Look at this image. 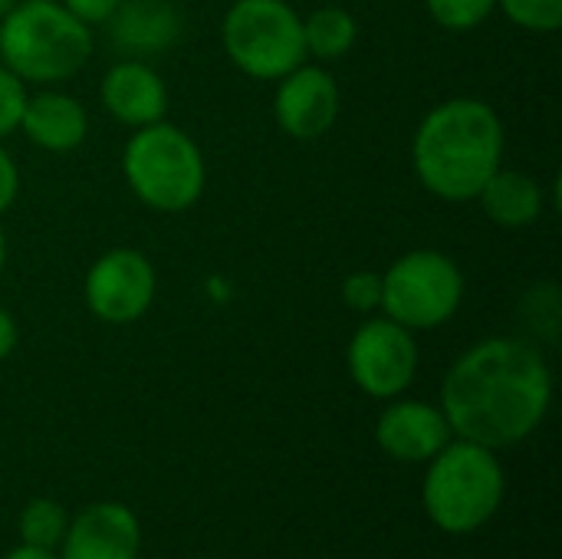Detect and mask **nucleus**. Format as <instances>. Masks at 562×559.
<instances>
[{"mask_svg": "<svg viewBox=\"0 0 562 559\" xmlns=\"http://www.w3.org/2000/svg\"><path fill=\"white\" fill-rule=\"evenodd\" d=\"M553 372L540 346L517 336L474 343L448 369L441 412L451 432L491 451L530 438L550 412Z\"/></svg>", "mask_w": 562, "mask_h": 559, "instance_id": "obj_1", "label": "nucleus"}, {"mask_svg": "<svg viewBox=\"0 0 562 559\" xmlns=\"http://www.w3.org/2000/svg\"><path fill=\"white\" fill-rule=\"evenodd\" d=\"M504 119L477 96L438 102L425 112L412 138V165L422 188L451 204L474 201L504 165Z\"/></svg>", "mask_w": 562, "mask_h": 559, "instance_id": "obj_2", "label": "nucleus"}, {"mask_svg": "<svg viewBox=\"0 0 562 559\" xmlns=\"http://www.w3.org/2000/svg\"><path fill=\"white\" fill-rule=\"evenodd\" d=\"M92 26L59 0H16L0 20V63L26 86L72 79L92 56Z\"/></svg>", "mask_w": 562, "mask_h": 559, "instance_id": "obj_3", "label": "nucleus"}, {"mask_svg": "<svg viewBox=\"0 0 562 559\" xmlns=\"http://www.w3.org/2000/svg\"><path fill=\"white\" fill-rule=\"evenodd\" d=\"M122 175L128 191L158 214L194 208L207 185L201 145L171 122H151L132 132L122 148Z\"/></svg>", "mask_w": 562, "mask_h": 559, "instance_id": "obj_4", "label": "nucleus"}, {"mask_svg": "<svg viewBox=\"0 0 562 559\" xmlns=\"http://www.w3.org/2000/svg\"><path fill=\"white\" fill-rule=\"evenodd\" d=\"M422 501L431 524L445 534H474L504 501V468L484 445L448 441L431 458Z\"/></svg>", "mask_w": 562, "mask_h": 559, "instance_id": "obj_5", "label": "nucleus"}, {"mask_svg": "<svg viewBox=\"0 0 562 559\" xmlns=\"http://www.w3.org/2000/svg\"><path fill=\"white\" fill-rule=\"evenodd\" d=\"M227 59L250 79L277 82L306 63L303 16L290 0H234L221 20Z\"/></svg>", "mask_w": 562, "mask_h": 559, "instance_id": "obj_6", "label": "nucleus"}, {"mask_svg": "<svg viewBox=\"0 0 562 559\" xmlns=\"http://www.w3.org/2000/svg\"><path fill=\"white\" fill-rule=\"evenodd\" d=\"M464 303L461 264L435 247H418L395 257L382 273V316L405 329H438L454 320Z\"/></svg>", "mask_w": 562, "mask_h": 559, "instance_id": "obj_7", "label": "nucleus"}, {"mask_svg": "<svg viewBox=\"0 0 562 559\" xmlns=\"http://www.w3.org/2000/svg\"><path fill=\"white\" fill-rule=\"evenodd\" d=\"M346 366L366 395L398 399L418 372L415 333L389 316H369L349 339Z\"/></svg>", "mask_w": 562, "mask_h": 559, "instance_id": "obj_8", "label": "nucleus"}, {"mask_svg": "<svg viewBox=\"0 0 562 559\" xmlns=\"http://www.w3.org/2000/svg\"><path fill=\"white\" fill-rule=\"evenodd\" d=\"M158 293L155 264L135 247H112L92 260L82 297L89 313L105 326H132L138 323Z\"/></svg>", "mask_w": 562, "mask_h": 559, "instance_id": "obj_9", "label": "nucleus"}, {"mask_svg": "<svg viewBox=\"0 0 562 559\" xmlns=\"http://www.w3.org/2000/svg\"><path fill=\"white\" fill-rule=\"evenodd\" d=\"M339 86L336 76L323 63H300L286 76L277 79L273 92V119L296 142L323 138L339 119Z\"/></svg>", "mask_w": 562, "mask_h": 559, "instance_id": "obj_10", "label": "nucleus"}, {"mask_svg": "<svg viewBox=\"0 0 562 559\" xmlns=\"http://www.w3.org/2000/svg\"><path fill=\"white\" fill-rule=\"evenodd\" d=\"M99 99L102 109L128 128L161 122L168 112V86L161 72L148 59H132V56L105 69L99 82Z\"/></svg>", "mask_w": 562, "mask_h": 559, "instance_id": "obj_11", "label": "nucleus"}, {"mask_svg": "<svg viewBox=\"0 0 562 559\" xmlns=\"http://www.w3.org/2000/svg\"><path fill=\"white\" fill-rule=\"evenodd\" d=\"M451 425L441 409L428 402H392L375 425V441L379 448L395 458V461H431L448 441H451Z\"/></svg>", "mask_w": 562, "mask_h": 559, "instance_id": "obj_12", "label": "nucleus"}, {"mask_svg": "<svg viewBox=\"0 0 562 559\" xmlns=\"http://www.w3.org/2000/svg\"><path fill=\"white\" fill-rule=\"evenodd\" d=\"M119 53L148 59L168 53L184 30V16L175 0H122L102 23Z\"/></svg>", "mask_w": 562, "mask_h": 559, "instance_id": "obj_13", "label": "nucleus"}, {"mask_svg": "<svg viewBox=\"0 0 562 559\" xmlns=\"http://www.w3.org/2000/svg\"><path fill=\"white\" fill-rule=\"evenodd\" d=\"M142 530L128 507L92 504L63 537V559H138Z\"/></svg>", "mask_w": 562, "mask_h": 559, "instance_id": "obj_14", "label": "nucleus"}, {"mask_svg": "<svg viewBox=\"0 0 562 559\" xmlns=\"http://www.w3.org/2000/svg\"><path fill=\"white\" fill-rule=\"evenodd\" d=\"M16 128L26 135L30 145L53 155H66L89 138V112L76 96L43 86L36 92H26Z\"/></svg>", "mask_w": 562, "mask_h": 559, "instance_id": "obj_15", "label": "nucleus"}, {"mask_svg": "<svg viewBox=\"0 0 562 559\" xmlns=\"http://www.w3.org/2000/svg\"><path fill=\"white\" fill-rule=\"evenodd\" d=\"M484 211V217L497 227L507 231H520L530 227L543 217L547 211V191L543 185L527 175V171H514V168H497L487 185L481 188V194L474 198Z\"/></svg>", "mask_w": 562, "mask_h": 559, "instance_id": "obj_16", "label": "nucleus"}, {"mask_svg": "<svg viewBox=\"0 0 562 559\" xmlns=\"http://www.w3.org/2000/svg\"><path fill=\"white\" fill-rule=\"evenodd\" d=\"M359 40V20L339 7V3H326L316 7L310 16H303V46L306 56L319 59V63H336L342 59Z\"/></svg>", "mask_w": 562, "mask_h": 559, "instance_id": "obj_17", "label": "nucleus"}, {"mask_svg": "<svg viewBox=\"0 0 562 559\" xmlns=\"http://www.w3.org/2000/svg\"><path fill=\"white\" fill-rule=\"evenodd\" d=\"M66 527H69V517L66 511L56 504V501H30L20 514V540L26 547H40V550H53L63 544L66 537Z\"/></svg>", "mask_w": 562, "mask_h": 559, "instance_id": "obj_18", "label": "nucleus"}, {"mask_svg": "<svg viewBox=\"0 0 562 559\" xmlns=\"http://www.w3.org/2000/svg\"><path fill=\"white\" fill-rule=\"evenodd\" d=\"M428 16L451 33H471L487 23L497 10V0H425Z\"/></svg>", "mask_w": 562, "mask_h": 559, "instance_id": "obj_19", "label": "nucleus"}, {"mask_svg": "<svg viewBox=\"0 0 562 559\" xmlns=\"http://www.w3.org/2000/svg\"><path fill=\"white\" fill-rule=\"evenodd\" d=\"M497 10L530 33H557L562 26V0H497Z\"/></svg>", "mask_w": 562, "mask_h": 559, "instance_id": "obj_20", "label": "nucleus"}, {"mask_svg": "<svg viewBox=\"0 0 562 559\" xmlns=\"http://www.w3.org/2000/svg\"><path fill=\"white\" fill-rule=\"evenodd\" d=\"M339 297H342V303L352 313L372 316L382 306V273H375V270H356V273H349L342 280Z\"/></svg>", "mask_w": 562, "mask_h": 559, "instance_id": "obj_21", "label": "nucleus"}, {"mask_svg": "<svg viewBox=\"0 0 562 559\" xmlns=\"http://www.w3.org/2000/svg\"><path fill=\"white\" fill-rule=\"evenodd\" d=\"M23 102H26V82H20V79L0 63V142H3L10 132H16Z\"/></svg>", "mask_w": 562, "mask_h": 559, "instance_id": "obj_22", "label": "nucleus"}, {"mask_svg": "<svg viewBox=\"0 0 562 559\" xmlns=\"http://www.w3.org/2000/svg\"><path fill=\"white\" fill-rule=\"evenodd\" d=\"M76 20H82L86 26H102L112 13H115V7L122 3V0H59Z\"/></svg>", "mask_w": 562, "mask_h": 559, "instance_id": "obj_23", "label": "nucleus"}, {"mask_svg": "<svg viewBox=\"0 0 562 559\" xmlns=\"http://www.w3.org/2000/svg\"><path fill=\"white\" fill-rule=\"evenodd\" d=\"M16 198H20V168L0 142V217L16 204Z\"/></svg>", "mask_w": 562, "mask_h": 559, "instance_id": "obj_24", "label": "nucleus"}, {"mask_svg": "<svg viewBox=\"0 0 562 559\" xmlns=\"http://www.w3.org/2000/svg\"><path fill=\"white\" fill-rule=\"evenodd\" d=\"M16 339H20V329H16V320L7 306H0V362L10 359V353L16 349Z\"/></svg>", "mask_w": 562, "mask_h": 559, "instance_id": "obj_25", "label": "nucleus"}, {"mask_svg": "<svg viewBox=\"0 0 562 559\" xmlns=\"http://www.w3.org/2000/svg\"><path fill=\"white\" fill-rule=\"evenodd\" d=\"M3 559H56L53 557V550H40V547H20V550H13L10 557H3Z\"/></svg>", "mask_w": 562, "mask_h": 559, "instance_id": "obj_26", "label": "nucleus"}, {"mask_svg": "<svg viewBox=\"0 0 562 559\" xmlns=\"http://www.w3.org/2000/svg\"><path fill=\"white\" fill-rule=\"evenodd\" d=\"M7 254H10V244H7V234L0 227V277H3V267H7Z\"/></svg>", "mask_w": 562, "mask_h": 559, "instance_id": "obj_27", "label": "nucleus"}, {"mask_svg": "<svg viewBox=\"0 0 562 559\" xmlns=\"http://www.w3.org/2000/svg\"><path fill=\"white\" fill-rule=\"evenodd\" d=\"M13 3H16V0H0V20L10 13V7H13Z\"/></svg>", "mask_w": 562, "mask_h": 559, "instance_id": "obj_28", "label": "nucleus"}]
</instances>
